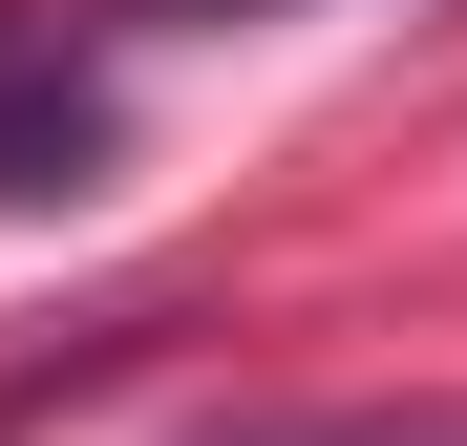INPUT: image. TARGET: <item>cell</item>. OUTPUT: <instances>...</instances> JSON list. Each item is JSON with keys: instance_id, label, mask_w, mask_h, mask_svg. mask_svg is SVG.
<instances>
[{"instance_id": "6da1fadb", "label": "cell", "mask_w": 467, "mask_h": 446, "mask_svg": "<svg viewBox=\"0 0 467 446\" xmlns=\"http://www.w3.org/2000/svg\"><path fill=\"white\" fill-rule=\"evenodd\" d=\"M86 149H107V86H64V64L0 43V192H86Z\"/></svg>"}, {"instance_id": "7a4b0ae2", "label": "cell", "mask_w": 467, "mask_h": 446, "mask_svg": "<svg viewBox=\"0 0 467 446\" xmlns=\"http://www.w3.org/2000/svg\"><path fill=\"white\" fill-rule=\"evenodd\" d=\"M192 446H467V404H276V425H192Z\"/></svg>"}]
</instances>
